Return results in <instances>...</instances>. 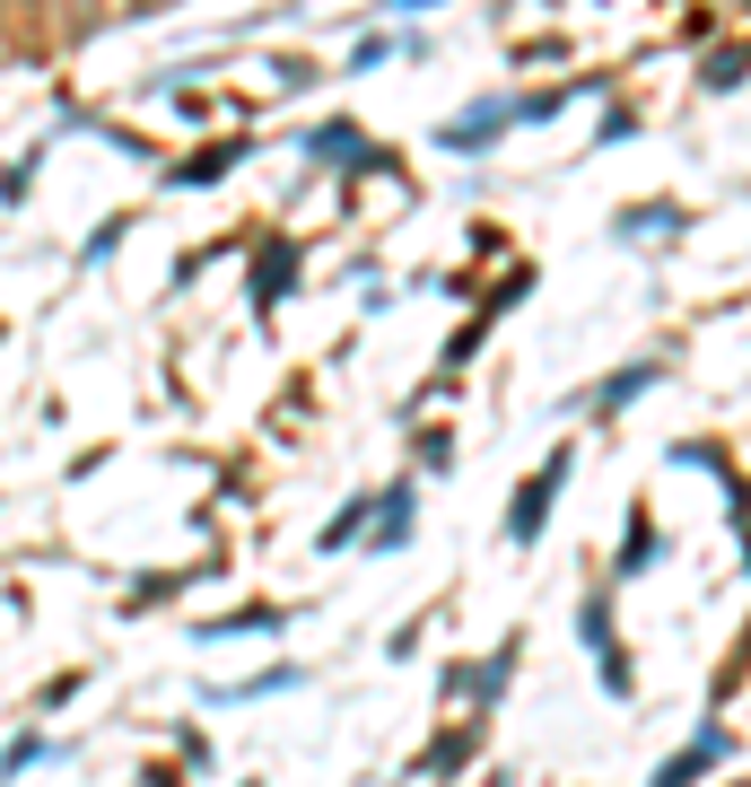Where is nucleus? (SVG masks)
<instances>
[{"mask_svg":"<svg viewBox=\"0 0 751 787\" xmlns=\"http://www.w3.org/2000/svg\"><path fill=\"white\" fill-rule=\"evenodd\" d=\"M742 71H751V53H716V62H707V71H699V79H707V88H734V79H742Z\"/></svg>","mask_w":751,"mask_h":787,"instance_id":"9d476101","label":"nucleus"},{"mask_svg":"<svg viewBox=\"0 0 751 787\" xmlns=\"http://www.w3.org/2000/svg\"><path fill=\"white\" fill-rule=\"evenodd\" d=\"M403 10H429V0H403Z\"/></svg>","mask_w":751,"mask_h":787,"instance_id":"ddd939ff","label":"nucleus"},{"mask_svg":"<svg viewBox=\"0 0 751 787\" xmlns=\"http://www.w3.org/2000/svg\"><path fill=\"white\" fill-rule=\"evenodd\" d=\"M27 175H36V167H0V201H19V193H27Z\"/></svg>","mask_w":751,"mask_h":787,"instance_id":"f8f14e48","label":"nucleus"},{"mask_svg":"<svg viewBox=\"0 0 751 787\" xmlns=\"http://www.w3.org/2000/svg\"><path fill=\"white\" fill-rule=\"evenodd\" d=\"M559 481H568V446H559V455H551V464H542V472L516 490V507H507V543H533V534H542V516H551Z\"/></svg>","mask_w":751,"mask_h":787,"instance_id":"f257e3e1","label":"nucleus"},{"mask_svg":"<svg viewBox=\"0 0 751 787\" xmlns=\"http://www.w3.org/2000/svg\"><path fill=\"white\" fill-rule=\"evenodd\" d=\"M236 158H245V140H227V149H201V158H184L175 175H184V184H210V175H227Z\"/></svg>","mask_w":751,"mask_h":787,"instance_id":"423d86ee","label":"nucleus"},{"mask_svg":"<svg viewBox=\"0 0 751 787\" xmlns=\"http://www.w3.org/2000/svg\"><path fill=\"white\" fill-rule=\"evenodd\" d=\"M280 281H297V254H288V245H271V254H262V281H254V298L271 307V298H280Z\"/></svg>","mask_w":751,"mask_h":787,"instance_id":"0eeeda50","label":"nucleus"},{"mask_svg":"<svg viewBox=\"0 0 751 787\" xmlns=\"http://www.w3.org/2000/svg\"><path fill=\"white\" fill-rule=\"evenodd\" d=\"M655 561V516H629V534H620V569H647Z\"/></svg>","mask_w":751,"mask_h":787,"instance_id":"6e6552de","label":"nucleus"},{"mask_svg":"<svg viewBox=\"0 0 751 787\" xmlns=\"http://www.w3.org/2000/svg\"><path fill=\"white\" fill-rule=\"evenodd\" d=\"M367 516H376V499H349V507L323 525V552H349V534H367Z\"/></svg>","mask_w":751,"mask_h":787,"instance_id":"39448f33","label":"nucleus"},{"mask_svg":"<svg viewBox=\"0 0 751 787\" xmlns=\"http://www.w3.org/2000/svg\"><path fill=\"white\" fill-rule=\"evenodd\" d=\"M716 761H725V735L707 726L699 743H681V752H673V761L655 770V787H690V778H699V770H716Z\"/></svg>","mask_w":751,"mask_h":787,"instance_id":"f03ea898","label":"nucleus"},{"mask_svg":"<svg viewBox=\"0 0 751 787\" xmlns=\"http://www.w3.org/2000/svg\"><path fill=\"white\" fill-rule=\"evenodd\" d=\"M36 761H45V743L27 735V743H10V761H0V778H19V770H36Z\"/></svg>","mask_w":751,"mask_h":787,"instance_id":"9b49d317","label":"nucleus"},{"mask_svg":"<svg viewBox=\"0 0 751 787\" xmlns=\"http://www.w3.org/2000/svg\"><path fill=\"white\" fill-rule=\"evenodd\" d=\"M655 385V359H638V368H620V377H603V394H594V411H620L629 394H647Z\"/></svg>","mask_w":751,"mask_h":787,"instance_id":"20e7f679","label":"nucleus"},{"mask_svg":"<svg viewBox=\"0 0 751 787\" xmlns=\"http://www.w3.org/2000/svg\"><path fill=\"white\" fill-rule=\"evenodd\" d=\"M411 534V490H385V499H376V552H394Z\"/></svg>","mask_w":751,"mask_h":787,"instance_id":"7ed1b4c3","label":"nucleus"},{"mask_svg":"<svg viewBox=\"0 0 751 787\" xmlns=\"http://www.w3.org/2000/svg\"><path fill=\"white\" fill-rule=\"evenodd\" d=\"M306 149H315V158H349V149H358V132H349V123H323Z\"/></svg>","mask_w":751,"mask_h":787,"instance_id":"1a4fd4ad","label":"nucleus"}]
</instances>
